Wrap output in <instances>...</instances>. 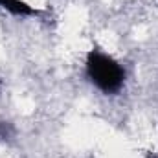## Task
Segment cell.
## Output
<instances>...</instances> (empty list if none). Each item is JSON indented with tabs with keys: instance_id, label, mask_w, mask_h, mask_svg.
<instances>
[{
	"instance_id": "277c9868",
	"label": "cell",
	"mask_w": 158,
	"mask_h": 158,
	"mask_svg": "<svg viewBox=\"0 0 158 158\" xmlns=\"http://www.w3.org/2000/svg\"><path fill=\"white\" fill-rule=\"evenodd\" d=\"M0 92H2V83H0Z\"/></svg>"
},
{
	"instance_id": "3957f363",
	"label": "cell",
	"mask_w": 158,
	"mask_h": 158,
	"mask_svg": "<svg viewBox=\"0 0 158 158\" xmlns=\"http://www.w3.org/2000/svg\"><path fill=\"white\" fill-rule=\"evenodd\" d=\"M13 134H15V129L9 121H0V142L9 140Z\"/></svg>"
},
{
	"instance_id": "6da1fadb",
	"label": "cell",
	"mask_w": 158,
	"mask_h": 158,
	"mask_svg": "<svg viewBox=\"0 0 158 158\" xmlns=\"http://www.w3.org/2000/svg\"><path fill=\"white\" fill-rule=\"evenodd\" d=\"M85 72L88 81L103 94L114 96L125 86V68L112 55L92 48L85 59Z\"/></svg>"
},
{
	"instance_id": "7a4b0ae2",
	"label": "cell",
	"mask_w": 158,
	"mask_h": 158,
	"mask_svg": "<svg viewBox=\"0 0 158 158\" xmlns=\"http://www.w3.org/2000/svg\"><path fill=\"white\" fill-rule=\"evenodd\" d=\"M0 7L15 17H37L42 13L35 6H30L26 0H0Z\"/></svg>"
}]
</instances>
